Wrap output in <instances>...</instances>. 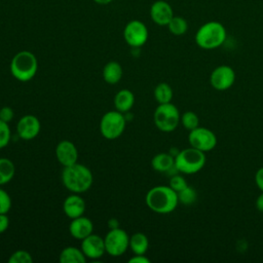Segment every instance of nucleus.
Segmentation results:
<instances>
[{
  "mask_svg": "<svg viewBox=\"0 0 263 263\" xmlns=\"http://www.w3.org/2000/svg\"><path fill=\"white\" fill-rule=\"evenodd\" d=\"M92 174L88 167L78 162L64 166L62 172V181L64 186L73 193H83L87 191L92 184Z\"/></svg>",
  "mask_w": 263,
  "mask_h": 263,
  "instance_id": "nucleus-1",
  "label": "nucleus"
},
{
  "mask_svg": "<svg viewBox=\"0 0 263 263\" xmlns=\"http://www.w3.org/2000/svg\"><path fill=\"white\" fill-rule=\"evenodd\" d=\"M148 208L157 214L173 212L179 202L177 192L170 186H155L151 188L145 197Z\"/></svg>",
  "mask_w": 263,
  "mask_h": 263,
  "instance_id": "nucleus-2",
  "label": "nucleus"
},
{
  "mask_svg": "<svg viewBox=\"0 0 263 263\" xmlns=\"http://www.w3.org/2000/svg\"><path fill=\"white\" fill-rule=\"evenodd\" d=\"M226 29L218 21H210L201 25L195 33V43L202 49H215L226 39Z\"/></svg>",
  "mask_w": 263,
  "mask_h": 263,
  "instance_id": "nucleus-3",
  "label": "nucleus"
},
{
  "mask_svg": "<svg viewBox=\"0 0 263 263\" xmlns=\"http://www.w3.org/2000/svg\"><path fill=\"white\" fill-rule=\"evenodd\" d=\"M38 61L29 50H22L14 54L10 62V73L18 81L27 82L37 73Z\"/></svg>",
  "mask_w": 263,
  "mask_h": 263,
  "instance_id": "nucleus-4",
  "label": "nucleus"
},
{
  "mask_svg": "<svg viewBox=\"0 0 263 263\" xmlns=\"http://www.w3.org/2000/svg\"><path fill=\"white\" fill-rule=\"evenodd\" d=\"M204 164V152L193 147L181 150L175 157V168L178 172L187 175H192L199 172Z\"/></svg>",
  "mask_w": 263,
  "mask_h": 263,
  "instance_id": "nucleus-5",
  "label": "nucleus"
},
{
  "mask_svg": "<svg viewBox=\"0 0 263 263\" xmlns=\"http://www.w3.org/2000/svg\"><path fill=\"white\" fill-rule=\"evenodd\" d=\"M153 119L158 129L164 133H171L177 128L181 116L178 108L174 104L166 103L158 105L154 111Z\"/></svg>",
  "mask_w": 263,
  "mask_h": 263,
  "instance_id": "nucleus-6",
  "label": "nucleus"
},
{
  "mask_svg": "<svg viewBox=\"0 0 263 263\" xmlns=\"http://www.w3.org/2000/svg\"><path fill=\"white\" fill-rule=\"evenodd\" d=\"M125 117L121 112L114 110L105 113L100 121V132L108 140L120 137L125 128Z\"/></svg>",
  "mask_w": 263,
  "mask_h": 263,
  "instance_id": "nucleus-7",
  "label": "nucleus"
},
{
  "mask_svg": "<svg viewBox=\"0 0 263 263\" xmlns=\"http://www.w3.org/2000/svg\"><path fill=\"white\" fill-rule=\"evenodd\" d=\"M104 241L106 253L112 257H119L123 255L129 247V236L119 227L110 229L104 237Z\"/></svg>",
  "mask_w": 263,
  "mask_h": 263,
  "instance_id": "nucleus-8",
  "label": "nucleus"
},
{
  "mask_svg": "<svg viewBox=\"0 0 263 263\" xmlns=\"http://www.w3.org/2000/svg\"><path fill=\"white\" fill-rule=\"evenodd\" d=\"M188 141L191 147L202 152H209L217 145L216 135L211 129L200 126L189 132Z\"/></svg>",
  "mask_w": 263,
  "mask_h": 263,
  "instance_id": "nucleus-9",
  "label": "nucleus"
},
{
  "mask_svg": "<svg viewBox=\"0 0 263 263\" xmlns=\"http://www.w3.org/2000/svg\"><path fill=\"white\" fill-rule=\"evenodd\" d=\"M123 38L129 46L136 48L141 47L147 42L148 29L143 22L133 20L125 25L123 30Z\"/></svg>",
  "mask_w": 263,
  "mask_h": 263,
  "instance_id": "nucleus-10",
  "label": "nucleus"
},
{
  "mask_svg": "<svg viewBox=\"0 0 263 263\" xmlns=\"http://www.w3.org/2000/svg\"><path fill=\"white\" fill-rule=\"evenodd\" d=\"M234 81L235 73L231 67L226 65H221L215 68L210 76V83L217 90H226L230 88Z\"/></svg>",
  "mask_w": 263,
  "mask_h": 263,
  "instance_id": "nucleus-11",
  "label": "nucleus"
},
{
  "mask_svg": "<svg viewBox=\"0 0 263 263\" xmlns=\"http://www.w3.org/2000/svg\"><path fill=\"white\" fill-rule=\"evenodd\" d=\"M81 251L88 259H100L106 253L104 238L98 234H89L81 240Z\"/></svg>",
  "mask_w": 263,
  "mask_h": 263,
  "instance_id": "nucleus-12",
  "label": "nucleus"
},
{
  "mask_svg": "<svg viewBox=\"0 0 263 263\" xmlns=\"http://www.w3.org/2000/svg\"><path fill=\"white\" fill-rule=\"evenodd\" d=\"M40 121L34 115L23 116L16 124V133L23 140L29 141L36 138L40 132Z\"/></svg>",
  "mask_w": 263,
  "mask_h": 263,
  "instance_id": "nucleus-13",
  "label": "nucleus"
},
{
  "mask_svg": "<svg viewBox=\"0 0 263 263\" xmlns=\"http://www.w3.org/2000/svg\"><path fill=\"white\" fill-rule=\"evenodd\" d=\"M151 20L158 26H167L174 16V10L171 4L164 0H157L150 7Z\"/></svg>",
  "mask_w": 263,
  "mask_h": 263,
  "instance_id": "nucleus-14",
  "label": "nucleus"
},
{
  "mask_svg": "<svg viewBox=\"0 0 263 263\" xmlns=\"http://www.w3.org/2000/svg\"><path fill=\"white\" fill-rule=\"evenodd\" d=\"M55 155L59 162L63 166L72 165L78 160L77 148L72 142L68 140H63L57 145Z\"/></svg>",
  "mask_w": 263,
  "mask_h": 263,
  "instance_id": "nucleus-15",
  "label": "nucleus"
},
{
  "mask_svg": "<svg viewBox=\"0 0 263 263\" xmlns=\"http://www.w3.org/2000/svg\"><path fill=\"white\" fill-rule=\"evenodd\" d=\"M85 208V201L81 196H79L78 193H73L67 196L63 203L64 213L70 219H75L83 216Z\"/></svg>",
  "mask_w": 263,
  "mask_h": 263,
  "instance_id": "nucleus-16",
  "label": "nucleus"
},
{
  "mask_svg": "<svg viewBox=\"0 0 263 263\" xmlns=\"http://www.w3.org/2000/svg\"><path fill=\"white\" fill-rule=\"evenodd\" d=\"M93 230V224L90 219L80 216L78 218L72 219L70 225H69V232L70 234L79 240H82L86 236L92 233Z\"/></svg>",
  "mask_w": 263,
  "mask_h": 263,
  "instance_id": "nucleus-17",
  "label": "nucleus"
},
{
  "mask_svg": "<svg viewBox=\"0 0 263 263\" xmlns=\"http://www.w3.org/2000/svg\"><path fill=\"white\" fill-rule=\"evenodd\" d=\"M135 104V96L129 89H121L114 97L115 109L121 113L129 111Z\"/></svg>",
  "mask_w": 263,
  "mask_h": 263,
  "instance_id": "nucleus-18",
  "label": "nucleus"
},
{
  "mask_svg": "<svg viewBox=\"0 0 263 263\" xmlns=\"http://www.w3.org/2000/svg\"><path fill=\"white\" fill-rule=\"evenodd\" d=\"M122 77V68L119 63L112 61L103 68V78L109 84H116Z\"/></svg>",
  "mask_w": 263,
  "mask_h": 263,
  "instance_id": "nucleus-19",
  "label": "nucleus"
},
{
  "mask_svg": "<svg viewBox=\"0 0 263 263\" xmlns=\"http://www.w3.org/2000/svg\"><path fill=\"white\" fill-rule=\"evenodd\" d=\"M59 261L61 263H84L86 257L81 250L75 247H67L62 250Z\"/></svg>",
  "mask_w": 263,
  "mask_h": 263,
  "instance_id": "nucleus-20",
  "label": "nucleus"
},
{
  "mask_svg": "<svg viewBox=\"0 0 263 263\" xmlns=\"http://www.w3.org/2000/svg\"><path fill=\"white\" fill-rule=\"evenodd\" d=\"M151 166L157 172H168L175 167V158L170 153H158L152 158Z\"/></svg>",
  "mask_w": 263,
  "mask_h": 263,
  "instance_id": "nucleus-21",
  "label": "nucleus"
},
{
  "mask_svg": "<svg viewBox=\"0 0 263 263\" xmlns=\"http://www.w3.org/2000/svg\"><path fill=\"white\" fill-rule=\"evenodd\" d=\"M148 247L149 240L144 233L137 232L129 237V248L135 255H144L147 252Z\"/></svg>",
  "mask_w": 263,
  "mask_h": 263,
  "instance_id": "nucleus-22",
  "label": "nucleus"
},
{
  "mask_svg": "<svg viewBox=\"0 0 263 263\" xmlns=\"http://www.w3.org/2000/svg\"><path fill=\"white\" fill-rule=\"evenodd\" d=\"M15 167L8 158H0V186L10 182L14 176Z\"/></svg>",
  "mask_w": 263,
  "mask_h": 263,
  "instance_id": "nucleus-23",
  "label": "nucleus"
},
{
  "mask_svg": "<svg viewBox=\"0 0 263 263\" xmlns=\"http://www.w3.org/2000/svg\"><path fill=\"white\" fill-rule=\"evenodd\" d=\"M154 98L158 104H166L171 103L173 99V89L172 87L165 83L160 82L154 88Z\"/></svg>",
  "mask_w": 263,
  "mask_h": 263,
  "instance_id": "nucleus-24",
  "label": "nucleus"
},
{
  "mask_svg": "<svg viewBox=\"0 0 263 263\" xmlns=\"http://www.w3.org/2000/svg\"><path fill=\"white\" fill-rule=\"evenodd\" d=\"M168 31L175 36H182L188 30V23L183 16L174 15L167 24Z\"/></svg>",
  "mask_w": 263,
  "mask_h": 263,
  "instance_id": "nucleus-25",
  "label": "nucleus"
},
{
  "mask_svg": "<svg viewBox=\"0 0 263 263\" xmlns=\"http://www.w3.org/2000/svg\"><path fill=\"white\" fill-rule=\"evenodd\" d=\"M181 122L183 124V126L188 129V130H192L195 127L198 126L199 124V118L197 116V114L193 111H186L182 114L181 116Z\"/></svg>",
  "mask_w": 263,
  "mask_h": 263,
  "instance_id": "nucleus-26",
  "label": "nucleus"
},
{
  "mask_svg": "<svg viewBox=\"0 0 263 263\" xmlns=\"http://www.w3.org/2000/svg\"><path fill=\"white\" fill-rule=\"evenodd\" d=\"M178 199L180 202H182L183 204L189 205L191 203H193L196 200L197 197V193L194 190V188L187 186L186 188H184L183 190L179 191L178 193Z\"/></svg>",
  "mask_w": 263,
  "mask_h": 263,
  "instance_id": "nucleus-27",
  "label": "nucleus"
},
{
  "mask_svg": "<svg viewBox=\"0 0 263 263\" xmlns=\"http://www.w3.org/2000/svg\"><path fill=\"white\" fill-rule=\"evenodd\" d=\"M33 258L31 254L25 250H17L13 252L9 258L8 263H32Z\"/></svg>",
  "mask_w": 263,
  "mask_h": 263,
  "instance_id": "nucleus-28",
  "label": "nucleus"
},
{
  "mask_svg": "<svg viewBox=\"0 0 263 263\" xmlns=\"http://www.w3.org/2000/svg\"><path fill=\"white\" fill-rule=\"evenodd\" d=\"M10 128L7 122L0 119V149L6 147L10 140Z\"/></svg>",
  "mask_w": 263,
  "mask_h": 263,
  "instance_id": "nucleus-29",
  "label": "nucleus"
},
{
  "mask_svg": "<svg viewBox=\"0 0 263 263\" xmlns=\"http://www.w3.org/2000/svg\"><path fill=\"white\" fill-rule=\"evenodd\" d=\"M172 189H174L177 193L181 190H183L184 188H186L188 186L185 178L181 175H175L171 178L170 180V185H168Z\"/></svg>",
  "mask_w": 263,
  "mask_h": 263,
  "instance_id": "nucleus-30",
  "label": "nucleus"
},
{
  "mask_svg": "<svg viewBox=\"0 0 263 263\" xmlns=\"http://www.w3.org/2000/svg\"><path fill=\"white\" fill-rule=\"evenodd\" d=\"M11 208V198L9 194L0 188V214H7Z\"/></svg>",
  "mask_w": 263,
  "mask_h": 263,
  "instance_id": "nucleus-31",
  "label": "nucleus"
},
{
  "mask_svg": "<svg viewBox=\"0 0 263 263\" xmlns=\"http://www.w3.org/2000/svg\"><path fill=\"white\" fill-rule=\"evenodd\" d=\"M13 115H14V112L13 110L8 107V106H5V107H2L0 108V119L5 121V122H10L13 118Z\"/></svg>",
  "mask_w": 263,
  "mask_h": 263,
  "instance_id": "nucleus-32",
  "label": "nucleus"
},
{
  "mask_svg": "<svg viewBox=\"0 0 263 263\" xmlns=\"http://www.w3.org/2000/svg\"><path fill=\"white\" fill-rule=\"evenodd\" d=\"M9 226V219L6 214H0V234L5 232Z\"/></svg>",
  "mask_w": 263,
  "mask_h": 263,
  "instance_id": "nucleus-33",
  "label": "nucleus"
},
{
  "mask_svg": "<svg viewBox=\"0 0 263 263\" xmlns=\"http://www.w3.org/2000/svg\"><path fill=\"white\" fill-rule=\"evenodd\" d=\"M255 182L257 187L263 192V167H260L255 175Z\"/></svg>",
  "mask_w": 263,
  "mask_h": 263,
  "instance_id": "nucleus-34",
  "label": "nucleus"
},
{
  "mask_svg": "<svg viewBox=\"0 0 263 263\" xmlns=\"http://www.w3.org/2000/svg\"><path fill=\"white\" fill-rule=\"evenodd\" d=\"M129 263H149L150 260L145 255H134L129 260Z\"/></svg>",
  "mask_w": 263,
  "mask_h": 263,
  "instance_id": "nucleus-35",
  "label": "nucleus"
},
{
  "mask_svg": "<svg viewBox=\"0 0 263 263\" xmlns=\"http://www.w3.org/2000/svg\"><path fill=\"white\" fill-rule=\"evenodd\" d=\"M256 208L258 211L263 213V192L256 199Z\"/></svg>",
  "mask_w": 263,
  "mask_h": 263,
  "instance_id": "nucleus-36",
  "label": "nucleus"
},
{
  "mask_svg": "<svg viewBox=\"0 0 263 263\" xmlns=\"http://www.w3.org/2000/svg\"><path fill=\"white\" fill-rule=\"evenodd\" d=\"M108 226L110 229H114V228H117L118 227V222L116 219H110L108 221Z\"/></svg>",
  "mask_w": 263,
  "mask_h": 263,
  "instance_id": "nucleus-37",
  "label": "nucleus"
},
{
  "mask_svg": "<svg viewBox=\"0 0 263 263\" xmlns=\"http://www.w3.org/2000/svg\"><path fill=\"white\" fill-rule=\"evenodd\" d=\"M93 1L100 5H107V4L111 3L113 0H93Z\"/></svg>",
  "mask_w": 263,
  "mask_h": 263,
  "instance_id": "nucleus-38",
  "label": "nucleus"
}]
</instances>
